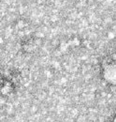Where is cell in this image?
Here are the masks:
<instances>
[{"label":"cell","mask_w":116,"mask_h":122,"mask_svg":"<svg viewBox=\"0 0 116 122\" xmlns=\"http://www.w3.org/2000/svg\"><path fill=\"white\" fill-rule=\"evenodd\" d=\"M114 122H116V116L115 117V119H114Z\"/></svg>","instance_id":"6da1fadb"}]
</instances>
